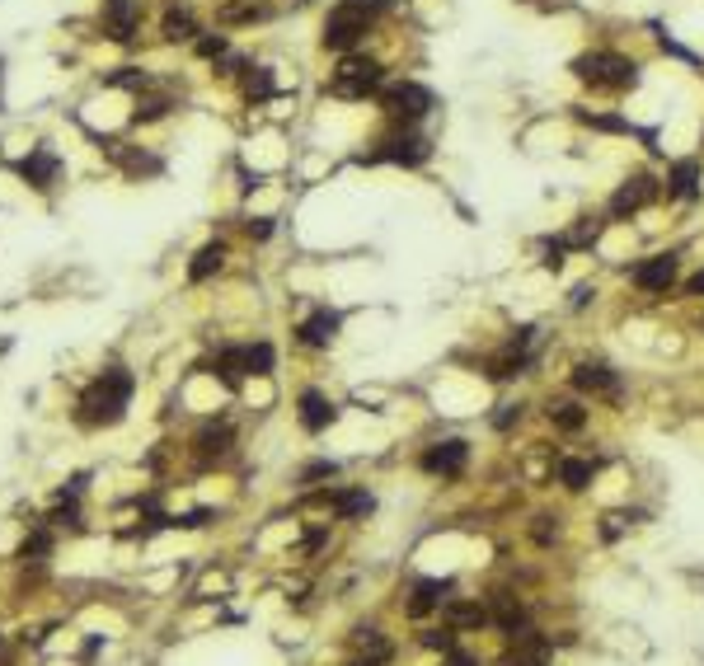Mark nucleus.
Segmentation results:
<instances>
[{
  "mask_svg": "<svg viewBox=\"0 0 704 666\" xmlns=\"http://www.w3.org/2000/svg\"><path fill=\"white\" fill-rule=\"evenodd\" d=\"M386 10H395V0H338V5L329 10V19H324V47L329 52H352Z\"/></svg>",
  "mask_w": 704,
  "mask_h": 666,
  "instance_id": "obj_1",
  "label": "nucleus"
},
{
  "mask_svg": "<svg viewBox=\"0 0 704 666\" xmlns=\"http://www.w3.org/2000/svg\"><path fill=\"white\" fill-rule=\"evenodd\" d=\"M127 399H132V376L122 367H108L90 390L80 395V423L85 427H113V423H122Z\"/></svg>",
  "mask_w": 704,
  "mask_h": 666,
  "instance_id": "obj_2",
  "label": "nucleus"
},
{
  "mask_svg": "<svg viewBox=\"0 0 704 666\" xmlns=\"http://www.w3.org/2000/svg\"><path fill=\"white\" fill-rule=\"evenodd\" d=\"M639 62L625 57V52H611V47H597V52H582L573 57V75L592 90H606V94H625L639 85Z\"/></svg>",
  "mask_w": 704,
  "mask_h": 666,
  "instance_id": "obj_3",
  "label": "nucleus"
},
{
  "mask_svg": "<svg viewBox=\"0 0 704 666\" xmlns=\"http://www.w3.org/2000/svg\"><path fill=\"white\" fill-rule=\"evenodd\" d=\"M381 85H386V66L376 57H362V52H343L329 75L334 99H367V94H381Z\"/></svg>",
  "mask_w": 704,
  "mask_h": 666,
  "instance_id": "obj_4",
  "label": "nucleus"
},
{
  "mask_svg": "<svg viewBox=\"0 0 704 666\" xmlns=\"http://www.w3.org/2000/svg\"><path fill=\"white\" fill-rule=\"evenodd\" d=\"M381 108H386V118L395 127H418L432 108H437V94H432L427 85H418V80H395V85H381Z\"/></svg>",
  "mask_w": 704,
  "mask_h": 666,
  "instance_id": "obj_5",
  "label": "nucleus"
},
{
  "mask_svg": "<svg viewBox=\"0 0 704 666\" xmlns=\"http://www.w3.org/2000/svg\"><path fill=\"white\" fill-rule=\"evenodd\" d=\"M362 160H386V164H404V170H418V164H427L432 160V142L418 132V127H395L381 146H376L371 155H362Z\"/></svg>",
  "mask_w": 704,
  "mask_h": 666,
  "instance_id": "obj_6",
  "label": "nucleus"
},
{
  "mask_svg": "<svg viewBox=\"0 0 704 666\" xmlns=\"http://www.w3.org/2000/svg\"><path fill=\"white\" fill-rule=\"evenodd\" d=\"M418 465H423V475H432V479H460V475L470 469V441H465V436H442V441H432Z\"/></svg>",
  "mask_w": 704,
  "mask_h": 666,
  "instance_id": "obj_7",
  "label": "nucleus"
},
{
  "mask_svg": "<svg viewBox=\"0 0 704 666\" xmlns=\"http://www.w3.org/2000/svg\"><path fill=\"white\" fill-rule=\"evenodd\" d=\"M676 277H681V254H671V249H662V254L630 268V282L639 291H648V296H662L667 287H676Z\"/></svg>",
  "mask_w": 704,
  "mask_h": 666,
  "instance_id": "obj_8",
  "label": "nucleus"
},
{
  "mask_svg": "<svg viewBox=\"0 0 704 666\" xmlns=\"http://www.w3.org/2000/svg\"><path fill=\"white\" fill-rule=\"evenodd\" d=\"M658 192H662V183H658L653 174H634V179H625V183L615 188V198H611V207H606V211H611L615 220H625V216L643 211L648 202L658 198Z\"/></svg>",
  "mask_w": 704,
  "mask_h": 666,
  "instance_id": "obj_9",
  "label": "nucleus"
},
{
  "mask_svg": "<svg viewBox=\"0 0 704 666\" xmlns=\"http://www.w3.org/2000/svg\"><path fill=\"white\" fill-rule=\"evenodd\" d=\"M568 380H573V390H578V395H592V399H620V371L606 367V362H578Z\"/></svg>",
  "mask_w": 704,
  "mask_h": 666,
  "instance_id": "obj_10",
  "label": "nucleus"
},
{
  "mask_svg": "<svg viewBox=\"0 0 704 666\" xmlns=\"http://www.w3.org/2000/svg\"><path fill=\"white\" fill-rule=\"evenodd\" d=\"M451 592H455L451 577H423V582H414V592H409V601H404V610H409V620H427L432 610H446V601H455Z\"/></svg>",
  "mask_w": 704,
  "mask_h": 666,
  "instance_id": "obj_11",
  "label": "nucleus"
},
{
  "mask_svg": "<svg viewBox=\"0 0 704 666\" xmlns=\"http://www.w3.org/2000/svg\"><path fill=\"white\" fill-rule=\"evenodd\" d=\"M338 328H343L338 310H315V315H306V319H301L296 338H301V348H329V343L338 338Z\"/></svg>",
  "mask_w": 704,
  "mask_h": 666,
  "instance_id": "obj_12",
  "label": "nucleus"
},
{
  "mask_svg": "<svg viewBox=\"0 0 704 666\" xmlns=\"http://www.w3.org/2000/svg\"><path fill=\"white\" fill-rule=\"evenodd\" d=\"M667 198L676 202H695L699 198V160H676L671 170H667Z\"/></svg>",
  "mask_w": 704,
  "mask_h": 666,
  "instance_id": "obj_13",
  "label": "nucleus"
},
{
  "mask_svg": "<svg viewBox=\"0 0 704 666\" xmlns=\"http://www.w3.org/2000/svg\"><path fill=\"white\" fill-rule=\"evenodd\" d=\"M338 418V404L329 395H319V390H306L301 395V427L306 432H329Z\"/></svg>",
  "mask_w": 704,
  "mask_h": 666,
  "instance_id": "obj_14",
  "label": "nucleus"
},
{
  "mask_svg": "<svg viewBox=\"0 0 704 666\" xmlns=\"http://www.w3.org/2000/svg\"><path fill=\"white\" fill-rule=\"evenodd\" d=\"M554 479L568 488V493H587L592 479H597V460H582V455H563L554 465Z\"/></svg>",
  "mask_w": 704,
  "mask_h": 666,
  "instance_id": "obj_15",
  "label": "nucleus"
},
{
  "mask_svg": "<svg viewBox=\"0 0 704 666\" xmlns=\"http://www.w3.org/2000/svg\"><path fill=\"white\" fill-rule=\"evenodd\" d=\"M446 624L460 633V629H484V624H494L489 620V601H446Z\"/></svg>",
  "mask_w": 704,
  "mask_h": 666,
  "instance_id": "obj_16",
  "label": "nucleus"
},
{
  "mask_svg": "<svg viewBox=\"0 0 704 666\" xmlns=\"http://www.w3.org/2000/svg\"><path fill=\"white\" fill-rule=\"evenodd\" d=\"M103 34L113 43H132V34H137V10H132V0H108Z\"/></svg>",
  "mask_w": 704,
  "mask_h": 666,
  "instance_id": "obj_17",
  "label": "nucleus"
},
{
  "mask_svg": "<svg viewBox=\"0 0 704 666\" xmlns=\"http://www.w3.org/2000/svg\"><path fill=\"white\" fill-rule=\"evenodd\" d=\"M550 423L559 427V432H582L587 427V418H592V413L578 404V399H550Z\"/></svg>",
  "mask_w": 704,
  "mask_h": 666,
  "instance_id": "obj_18",
  "label": "nucleus"
},
{
  "mask_svg": "<svg viewBox=\"0 0 704 666\" xmlns=\"http://www.w3.org/2000/svg\"><path fill=\"white\" fill-rule=\"evenodd\" d=\"M57 170H62V164H57V155H52V151H34L29 160H19V174L29 179L34 188H47L52 179H57Z\"/></svg>",
  "mask_w": 704,
  "mask_h": 666,
  "instance_id": "obj_19",
  "label": "nucleus"
},
{
  "mask_svg": "<svg viewBox=\"0 0 704 666\" xmlns=\"http://www.w3.org/2000/svg\"><path fill=\"white\" fill-rule=\"evenodd\" d=\"M221 263H226V244H221V240H211V244L198 249V259L188 263V277H193V282H207L211 272H221Z\"/></svg>",
  "mask_w": 704,
  "mask_h": 666,
  "instance_id": "obj_20",
  "label": "nucleus"
},
{
  "mask_svg": "<svg viewBox=\"0 0 704 666\" xmlns=\"http://www.w3.org/2000/svg\"><path fill=\"white\" fill-rule=\"evenodd\" d=\"M376 507V497L367 493V488H343V493H334V512L343 516V521H352V516H367Z\"/></svg>",
  "mask_w": 704,
  "mask_h": 666,
  "instance_id": "obj_21",
  "label": "nucleus"
},
{
  "mask_svg": "<svg viewBox=\"0 0 704 666\" xmlns=\"http://www.w3.org/2000/svg\"><path fill=\"white\" fill-rule=\"evenodd\" d=\"M226 451H230V427H226V423H221V427L207 423V427L198 432V455L211 460V455H226Z\"/></svg>",
  "mask_w": 704,
  "mask_h": 666,
  "instance_id": "obj_22",
  "label": "nucleus"
},
{
  "mask_svg": "<svg viewBox=\"0 0 704 666\" xmlns=\"http://www.w3.org/2000/svg\"><path fill=\"white\" fill-rule=\"evenodd\" d=\"M160 29H165V38H170V43H188V38H198V24H193V15H188V10H170Z\"/></svg>",
  "mask_w": 704,
  "mask_h": 666,
  "instance_id": "obj_23",
  "label": "nucleus"
},
{
  "mask_svg": "<svg viewBox=\"0 0 704 666\" xmlns=\"http://www.w3.org/2000/svg\"><path fill=\"white\" fill-rule=\"evenodd\" d=\"M268 371H273V343L245 348V376H268Z\"/></svg>",
  "mask_w": 704,
  "mask_h": 666,
  "instance_id": "obj_24",
  "label": "nucleus"
},
{
  "mask_svg": "<svg viewBox=\"0 0 704 666\" xmlns=\"http://www.w3.org/2000/svg\"><path fill=\"white\" fill-rule=\"evenodd\" d=\"M245 94H249L254 103L273 94V71H268V66H254V71L245 75Z\"/></svg>",
  "mask_w": 704,
  "mask_h": 666,
  "instance_id": "obj_25",
  "label": "nucleus"
},
{
  "mask_svg": "<svg viewBox=\"0 0 704 666\" xmlns=\"http://www.w3.org/2000/svg\"><path fill=\"white\" fill-rule=\"evenodd\" d=\"M578 122H587V127H597V132H625V136H634V122H625V118H615V113H578Z\"/></svg>",
  "mask_w": 704,
  "mask_h": 666,
  "instance_id": "obj_26",
  "label": "nucleus"
},
{
  "mask_svg": "<svg viewBox=\"0 0 704 666\" xmlns=\"http://www.w3.org/2000/svg\"><path fill=\"white\" fill-rule=\"evenodd\" d=\"M170 113V99H137V108H132V122H155V118H165Z\"/></svg>",
  "mask_w": 704,
  "mask_h": 666,
  "instance_id": "obj_27",
  "label": "nucleus"
},
{
  "mask_svg": "<svg viewBox=\"0 0 704 666\" xmlns=\"http://www.w3.org/2000/svg\"><path fill=\"white\" fill-rule=\"evenodd\" d=\"M259 15H263L259 0H235V5H226V10H221V19H226V24H245V19H259Z\"/></svg>",
  "mask_w": 704,
  "mask_h": 666,
  "instance_id": "obj_28",
  "label": "nucleus"
},
{
  "mask_svg": "<svg viewBox=\"0 0 704 666\" xmlns=\"http://www.w3.org/2000/svg\"><path fill=\"white\" fill-rule=\"evenodd\" d=\"M423 648H442V652H451V648H455V629H451V624H442V629H423Z\"/></svg>",
  "mask_w": 704,
  "mask_h": 666,
  "instance_id": "obj_29",
  "label": "nucleus"
},
{
  "mask_svg": "<svg viewBox=\"0 0 704 666\" xmlns=\"http://www.w3.org/2000/svg\"><path fill=\"white\" fill-rule=\"evenodd\" d=\"M503 666H550L545 652H531V648H517V652H507Z\"/></svg>",
  "mask_w": 704,
  "mask_h": 666,
  "instance_id": "obj_30",
  "label": "nucleus"
},
{
  "mask_svg": "<svg viewBox=\"0 0 704 666\" xmlns=\"http://www.w3.org/2000/svg\"><path fill=\"white\" fill-rule=\"evenodd\" d=\"M334 475H338V465H334V460H315V465H306L301 484H315V479H334Z\"/></svg>",
  "mask_w": 704,
  "mask_h": 666,
  "instance_id": "obj_31",
  "label": "nucleus"
},
{
  "mask_svg": "<svg viewBox=\"0 0 704 666\" xmlns=\"http://www.w3.org/2000/svg\"><path fill=\"white\" fill-rule=\"evenodd\" d=\"M512 423H522V404H503V408L494 413V427H498V432H512Z\"/></svg>",
  "mask_w": 704,
  "mask_h": 666,
  "instance_id": "obj_32",
  "label": "nucleus"
},
{
  "mask_svg": "<svg viewBox=\"0 0 704 666\" xmlns=\"http://www.w3.org/2000/svg\"><path fill=\"white\" fill-rule=\"evenodd\" d=\"M198 52H202V57H211V62L226 57V38L221 34H216V38H198Z\"/></svg>",
  "mask_w": 704,
  "mask_h": 666,
  "instance_id": "obj_33",
  "label": "nucleus"
},
{
  "mask_svg": "<svg viewBox=\"0 0 704 666\" xmlns=\"http://www.w3.org/2000/svg\"><path fill=\"white\" fill-rule=\"evenodd\" d=\"M442 666H479V657L465 648H451V652H442Z\"/></svg>",
  "mask_w": 704,
  "mask_h": 666,
  "instance_id": "obj_34",
  "label": "nucleus"
},
{
  "mask_svg": "<svg viewBox=\"0 0 704 666\" xmlns=\"http://www.w3.org/2000/svg\"><path fill=\"white\" fill-rule=\"evenodd\" d=\"M249 235L254 240H268V235H273V220H249Z\"/></svg>",
  "mask_w": 704,
  "mask_h": 666,
  "instance_id": "obj_35",
  "label": "nucleus"
},
{
  "mask_svg": "<svg viewBox=\"0 0 704 666\" xmlns=\"http://www.w3.org/2000/svg\"><path fill=\"white\" fill-rule=\"evenodd\" d=\"M592 296H597V287H578V291H573V310H582Z\"/></svg>",
  "mask_w": 704,
  "mask_h": 666,
  "instance_id": "obj_36",
  "label": "nucleus"
},
{
  "mask_svg": "<svg viewBox=\"0 0 704 666\" xmlns=\"http://www.w3.org/2000/svg\"><path fill=\"white\" fill-rule=\"evenodd\" d=\"M686 291H690V296H704V268H699L695 277H686Z\"/></svg>",
  "mask_w": 704,
  "mask_h": 666,
  "instance_id": "obj_37",
  "label": "nucleus"
},
{
  "mask_svg": "<svg viewBox=\"0 0 704 666\" xmlns=\"http://www.w3.org/2000/svg\"><path fill=\"white\" fill-rule=\"evenodd\" d=\"M347 666H381V661H371V657H357V661H347Z\"/></svg>",
  "mask_w": 704,
  "mask_h": 666,
  "instance_id": "obj_38",
  "label": "nucleus"
}]
</instances>
